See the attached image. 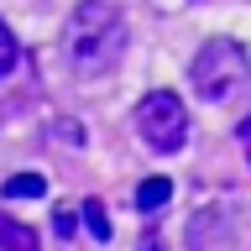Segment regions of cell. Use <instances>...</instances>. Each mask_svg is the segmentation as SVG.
Instances as JSON below:
<instances>
[{"label": "cell", "mask_w": 251, "mask_h": 251, "mask_svg": "<svg viewBox=\"0 0 251 251\" xmlns=\"http://www.w3.org/2000/svg\"><path fill=\"white\" fill-rule=\"evenodd\" d=\"M0 194H5V199H42V194H47V178H42V173H16Z\"/></svg>", "instance_id": "7"}, {"label": "cell", "mask_w": 251, "mask_h": 251, "mask_svg": "<svg viewBox=\"0 0 251 251\" xmlns=\"http://www.w3.org/2000/svg\"><path fill=\"white\" fill-rule=\"evenodd\" d=\"M78 215H84V230H89L94 241H110V215H105V204H100V199H84V204H78Z\"/></svg>", "instance_id": "8"}, {"label": "cell", "mask_w": 251, "mask_h": 251, "mask_svg": "<svg viewBox=\"0 0 251 251\" xmlns=\"http://www.w3.org/2000/svg\"><path fill=\"white\" fill-rule=\"evenodd\" d=\"M188 251H230V220H225V209L204 204L199 215L188 220Z\"/></svg>", "instance_id": "4"}, {"label": "cell", "mask_w": 251, "mask_h": 251, "mask_svg": "<svg viewBox=\"0 0 251 251\" xmlns=\"http://www.w3.org/2000/svg\"><path fill=\"white\" fill-rule=\"evenodd\" d=\"M241 147H246V162H251V121H241Z\"/></svg>", "instance_id": "11"}, {"label": "cell", "mask_w": 251, "mask_h": 251, "mask_svg": "<svg viewBox=\"0 0 251 251\" xmlns=\"http://www.w3.org/2000/svg\"><path fill=\"white\" fill-rule=\"evenodd\" d=\"M168 199H173V178H147L136 188V209H147V215H157Z\"/></svg>", "instance_id": "6"}, {"label": "cell", "mask_w": 251, "mask_h": 251, "mask_svg": "<svg viewBox=\"0 0 251 251\" xmlns=\"http://www.w3.org/2000/svg\"><path fill=\"white\" fill-rule=\"evenodd\" d=\"M131 31H126V11L121 0H78L68 16V63L84 84L115 74Z\"/></svg>", "instance_id": "1"}, {"label": "cell", "mask_w": 251, "mask_h": 251, "mask_svg": "<svg viewBox=\"0 0 251 251\" xmlns=\"http://www.w3.org/2000/svg\"><path fill=\"white\" fill-rule=\"evenodd\" d=\"M188 84H194V94H199L204 105L241 110L251 100V58H246V47L230 42V37H209L199 47L194 68H188Z\"/></svg>", "instance_id": "2"}, {"label": "cell", "mask_w": 251, "mask_h": 251, "mask_svg": "<svg viewBox=\"0 0 251 251\" xmlns=\"http://www.w3.org/2000/svg\"><path fill=\"white\" fill-rule=\"evenodd\" d=\"M16 63H21V42H16V31L0 21V78L16 74Z\"/></svg>", "instance_id": "9"}, {"label": "cell", "mask_w": 251, "mask_h": 251, "mask_svg": "<svg viewBox=\"0 0 251 251\" xmlns=\"http://www.w3.org/2000/svg\"><path fill=\"white\" fill-rule=\"evenodd\" d=\"M0 251H42V241H37V230H26L21 220L0 215Z\"/></svg>", "instance_id": "5"}, {"label": "cell", "mask_w": 251, "mask_h": 251, "mask_svg": "<svg viewBox=\"0 0 251 251\" xmlns=\"http://www.w3.org/2000/svg\"><path fill=\"white\" fill-rule=\"evenodd\" d=\"M131 126H136V136L147 141L152 152H162V157H173V152L188 141V110H183V100H178L173 89L141 94V105H136V115H131Z\"/></svg>", "instance_id": "3"}, {"label": "cell", "mask_w": 251, "mask_h": 251, "mask_svg": "<svg viewBox=\"0 0 251 251\" xmlns=\"http://www.w3.org/2000/svg\"><path fill=\"white\" fill-rule=\"evenodd\" d=\"M141 251H162V235H157V230H147V241H141Z\"/></svg>", "instance_id": "10"}]
</instances>
